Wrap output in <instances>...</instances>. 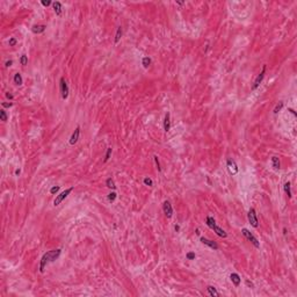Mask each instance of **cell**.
<instances>
[{"label":"cell","mask_w":297,"mask_h":297,"mask_svg":"<svg viewBox=\"0 0 297 297\" xmlns=\"http://www.w3.org/2000/svg\"><path fill=\"white\" fill-rule=\"evenodd\" d=\"M61 253H62L61 250H52V251L47 252V253H44L40 261V272L41 273L44 272V268L47 267L48 263L54 262L56 259H58V257L61 255Z\"/></svg>","instance_id":"cell-1"},{"label":"cell","mask_w":297,"mask_h":297,"mask_svg":"<svg viewBox=\"0 0 297 297\" xmlns=\"http://www.w3.org/2000/svg\"><path fill=\"white\" fill-rule=\"evenodd\" d=\"M72 190H73V187H71V188H68V189H65L64 192H62L61 194H59V195H57V197H56V199H55V201H54V204H55V206H59V204H61V203L63 202V201H64V200L66 199V197H68L69 194H70V193H71Z\"/></svg>","instance_id":"cell-2"},{"label":"cell","mask_w":297,"mask_h":297,"mask_svg":"<svg viewBox=\"0 0 297 297\" xmlns=\"http://www.w3.org/2000/svg\"><path fill=\"white\" fill-rule=\"evenodd\" d=\"M241 232H243V234H244V236H245V237H246L247 239L250 240L251 243L253 244L254 246L257 247V248H259V247H260V243H259V241H258V239H257V238H255V237H254V236H253V234H252V233L250 232V231H248V230H247V229H245V227H244V229L241 230Z\"/></svg>","instance_id":"cell-3"},{"label":"cell","mask_w":297,"mask_h":297,"mask_svg":"<svg viewBox=\"0 0 297 297\" xmlns=\"http://www.w3.org/2000/svg\"><path fill=\"white\" fill-rule=\"evenodd\" d=\"M247 217H248V222H250V224L253 227H258V225H259V223H258V217H257V213H255V210L253 209V208H251L250 211H248V215H247Z\"/></svg>","instance_id":"cell-4"},{"label":"cell","mask_w":297,"mask_h":297,"mask_svg":"<svg viewBox=\"0 0 297 297\" xmlns=\"http://www.w3.org/2000/svg\"><path fill=\"white\" fill-rule=\"evenodd\" d=\"M59 88H61V94H62V98L64 99H68L69 96V86L66 84L64 78H61V84H59Z\"/></svg>","instance_id":"cell-5"},{"label":"cell","mask_w":297,"mask_h":297,"mask_svg":"<svg viewBox=\"0 0 297 297\" xmlns=\"http://www.w3.org/2000/svg\"><path fill=\"white\" fill-rule=\"evenodd\" d=\"M226 166H227L229 173L231 174V175H236L237 173H238V166H237V164H236L234 160H232V159H227Z\"/></svg>","instance_id":"cell-6"},{"label":"cell","mask_w":297,"mask_h":297,"mask_svg":"<svg viewBox=\"0 0 297 297\" xmlns=\"http://www.w3.org/2000/svg\"><path fill=\"white\" fill-rule=\"evenodd\" d=\"M265 72H266V65H263V66H262V71L260 72V74L258 75L257 78H255V80H254L253 85H252V89H255V88H257L258 86L261 84V81H262L263 77H265Z\"/></svg>","instance_id":"cell-7"},{"label":"cell","mask_w":297,"mask_h":297,"mask_svg":"<svg viewBox=\"0 0 297 297\" xmlns=\"http://www.w3.org/2000/svg\"><path fill=\"white\" fill-rule=\"evenodd\" d=\"M162 209H164V214L166 215L167 218H171V217H172L173 208H172V206H171V203H169L168 201H165V202H164V204H162Z\"/></svg>","instance_id":"cell-8"},{"label":"cell","mask_w":297,"mask_h":297,"mask_svg":"<svg viewBox=\"0 0 297 297\" xmlns=\"http://www.w3.org/2000/svg\"><path fill=\"white\" fill-rule=\"evenodd\" d=\"M79 136H80V127H77V128L74 129V131H73V134H72L71 138H70V144H71V145H74V144L78 142Z\"/></svg>","instance_id":"cell-9"},{"label":"cell","mask_w":297,"mask_h":297,"mask_svg":"<svg viewBox=\"0 0 297 297\" xmlns=\"http://www.w3.org/2000/svg\"><path fill=\"white\" fill-rule=\"evenodd\" d=\"M201 243L207 245V246H209L210 248H213V250H218V245H217L215 241H213V240H210V239H207L204 237L201 238Z\"/></svg>","instance_id":"cell-10"},{"label":"cell","mask_w":297,"mask_h":297,"mask_svg":"<svg viewBox=\"0 0 297 297\" xmlns=\"http://www.w3.org/2000/svg\"><path fill=\"white\" fill-rule=\"evenodd\" d=\"M169 129H171V115H169V113H167L165 115V120H164V130L167 132L169 131Z\"/></svg>","instance_id":"cell-11"},{"label":"cell","mask_w":297,"mask_h":297,"mask_svg":"<svg viewBox=\"0 0 297 297\" xmlns=\"http://www.w3.org/2000/svg\"><path fill=\"white\" fill-rule=\"evenodd\" d=\"M45 28H47V26H44V24H35L31 28V31L34 34H41V33H43L45 30Z\"/></svg>","instance_id":"cell-12"},{"label":"cell","mask_w":297,"mask_h":297,"mask_svg":"<svg viewBox=\"0 0 297 297\" xmlns=\"http://www.w3.org/2000/svg\"><path fill=\"white\" fill-rule=\"evenodd\" d=\"M211 230H214V231L216 232V234H217V236L222 237V238H226V236H227V233H226L225 231H224V230L222 229V227H220V226H218V225H215V226H214V227H213V229H211Z\"/></svg>","instance_id":"cell-13"},{"label":"cell","mask_w":297,"mask_h":297,"mask_svg":"<svg viewBox=\"0 0 297 297\" xmlns=\"http://www.w3.org/2000/svg\"><path fill=\"white\" fill-rule=\"evenodd\" d=\"M230 279H231L232 283L234 284L236 287H238V286L240 284V282H241V279H240V276L237 273H232V274H231V275H230Z\"/></svg>","instance_id":"cell-14"},{"label":"cell","mask_w":297,"mask_h":297,"mask_svg":"<svg viewBox=\"0 0 297 297\" xmlns=\"http://www.w3.org/2000/svg\"><path fill=\"white\" fill-rule=\"evenodd\" d=\"M52 5H54L55 13L57 14L58 16H61V15H62V3L59 2V1H55Z\"/></svg>","instance_id":"cell-15"},{"label":"cell","mask_w":297,"mask_h":297,"mask_svg":"<svg viewBox=\"0 0 297 297\" xmlns=\"http://www.w3.org/2000/svg\"><path fill=\"white\" fill-rule=\"evenodd\" d=\"M207 290H208V293H209L210 296H213V297L214 296H215V297L220 296V293H218V291H217L214 287H211V286H208V287H207Z\"/></svg>","instance_id":"cell-16"},{"label":"cell","mask_w":297,"mask_h":297,"mask_svg":"<svg viewBox=\"0 0 297 297\" xmlns=\"http://www.w3.org/2000/svg\"><path fill=\"white\" fill-rule=\"evenodd\" d=\"M206 224H207V225H208V226H209L210 229H213L214 226L216 225V221L214 220L213 217L208 216V217H207V220H206Z\"/></svg>","instance_id":"cell-17"},{"label":"cell","mask_w":297,"mask_h":297,"mask_svg":"<svg viewBox=\"0 0 297 297\" xmlns=\"http://www.w3.org/2000/svg\"><path fill=\"white\" fill-rule=\"evenodd\" d=\"M272 165H273V167L275 169H280L281 164H280V160H279L277 157H273V158H272Z\"/></svg>","instance_id":"cell-18"},{"label":"cell","mask_w":297,"mask_h":297,"mask_svg":"<svg viewBox=\"0 0 297 297\" xmlns=\"http://www.w3.org/2000/svg\"><path fill=\"white\" fill-rule=\"evenodd\" d=\"M283 188H284V192H286V194L288 195V197L290 199L291 197V190H290V182H286L284 183V186H283Z\"/></svg>","instance_id":"cell-19"},{"label":"cell","mask_w":297,"mask_h":297,"mask_svg":"<svg viewBox=\"0 0 297 297\" xmlns=\"http://www.w3.org/2000/svg\"><path fill=\"white\" fill-rule=\"evenodd\" d=\"M14 84L16 85H22V77H21L20 73H15V75H14Z\"/></svg>","instance_id":"cell-20"},{"label":"cell","mask_w":297,"mask_h":297,"mask_svg":"<svg viewBox=\"0 0 297 297\" xmlns=\"http://www.w3.org/2000/svg\"><path fill=\"white\" fill-rule=\"evenodd\" d=\"M121 37H122V28L118 27L117 31H116V35H115V43H117L118 41L121 40Z\"/></svg>","instance_id":"cell-21"},{"label":"cell","mask_w":297,"mask_h":297,"mask_svg":"<svg viewBox=\"0 0 297 297\" xmlns=\"http://www.w3.org/2000/svg\"><path fill=\"white\" fill-rule=\"evenodd\" d=\"M283 105H284L283 101H280V102H279V103H277V105L275 106V108H274V110H273V111H274V114H277V113H279V111H280L281 109H282Z\"/></svg>","instance_id":"cell-22"},{"label":"cell","mask_w":297,"mask_h":297,"mask_svg":"<svg viewBox=\"0 0 297 297\" xmlns=\"http://www.w3.org/2000/svg\"><path fill=\"white\" fill-rule=\"evenodd\" d=\"M142 64H143L144 68H148L150 64H151V59H150L148 57H144L143 58V61H142Z\"/></svg>","instance_id":"cell-23"},{"label":"cell","mask_w":297,"mask_h":297,"mask_svg":"<svg viewBox=\"0 0 297 297\" xmlns=\"http://www.w3.org/2000/svg\"><path fill=\"white\" fill-rule=\"evenodd\" d=\"M0 120H1V121H3V122L7 121V114H6V111L3 110V109H1V110H0Z\"/></svg>","instance_id":"cell-24"},{"label":"cell","mask_w":297,"mask_h":297,"mask_svg":"<svg viewBox=\"0 0 297 297\" xmlns=\"http://www.w3.org/2000/svg\"><path fill=\"white\" fill-rule=\"evenodd\" d=\"M106 183H107V187H108V188H111V189H115V188H116V186H115L114 181H113L111 179H108L107 181H106Z\"/></svg>","instance_id":"cell-25"},{"label":"cell","mask_w":297,"mask_h":297,"mask_svg":"<svg viewBox=\"0 0 297 297\" xmlns=\"http://www.w3.org/2000/svg\"><path fill=\"white\" fill-rule=\"evenodd\" d=\"M20 63H21V65H27V63H28V57L26 56V55H22V56H21V58H20Z\"/></svg>","instance_id":"cell-26"},{"label":"cell","mask_w":297,"mask_h":297,"mask_svg":"<svg viewBox=\"0 0 297 297\" xmlns=\"http://www.w3.org/2000/svg\"><path fill=\"white\" fill-rule=\"evenodd\" d=\"M143 182H144V185H146V186H153V181H152L150 178H144Z\"/></svg>","instance_id":"cell-27"},{"label":"cell","mask_w":297,"mask_h":297,"mask_svg":"<svg viewBox=\"0 0 297 297\" xmlns=\"http://www.w3.org/2000/svg\"><path fill=\"white\" fill-rule=\"evenodd\" d=\"M116 196H117V195H116V193L113 192V193H110V194L108 195V200L110 201V202H114L115 200H116Z\"/></svg>","instance_id":"cell-28"},{"label":"cell","mask_w":297,"mask_h":297,"mask_svg":"<svg viewBox=\"0 0 297 297\" xmlns=\"http://www.w3.org/2000/svg\"><path fill=\"white\" fill-rule=\"evenodd\" d=\"M110 154H111V148H109L108 150H107V153H106V157H105V162L108 161L109 158H110Z\"/></svg>","instance_id":"cell-29"},{"label":"cell","mask_w":297,"mask_h":297,"mask_svg":"<svg viewBox=\"0 0 297 297\" xmlns=\"http://www.w3.org/2000/svg\"><path fill=\"white\" fill-rule=\"evenodd\" d=\"M186 257H187V259H188V260H194V259H195V253H193V252H188Z\"/></svg>","instance_id":"cell-30"},{"label":"cell","mask_w":297,"mask_h":297,"mask_svg":"<svg viewBox=\"0 0 297 297\" xmlns=\"http://www.w3.org/2000/svg\"><path fill=\"white\" fill-rule=\"evenodd\" d=\"M154 161H155V165H157V168H158V171L160 172V171H161V167H160V164H159V160H158V157H157V155H154Z\"/></svg>","instance_id":"cell-31"},{"label":"cell","mask_w":297,"mask_h":297,"mask_svg":"<svg viewBox=\"0 0 297 297\" xmlns=\"http://www.w3.org/2000/svg\"><path fill=\"white\" fill-rule=\"evenodd\" d=\"M58 190H59V186H55V187H52V188L50 189V193L51 194H56Z\"/></svg>","instance_id":"cell-32"},{"label":"cell","mask_w":297,"mask_h":297,"mask_svg":"<svg viewBox=\"0 0 297 297\" xmlns=\"http://www.w3.org/2000/svg\"><path fill=\"white\" fill-rule=\"evenodd\" d=\"M41 2H42V5H43V6H45V7H48V6H50V5H51L50 0H42Z\"/></svg>","instance_id":"cell-33"},{"label":"cell","mask_w":297,"mask_h":297,"mask_svg":"<svg viewBox=\"0 0 297 297\" xmlns=\"http://www.w3.org/2000/svg\"><path fill=\"white\" fill-rule=\"evenodd\" d=\"M16 44V40L15 38H10L9 40V47H14Z\"/></svg>","instance_id":"cell-34"},{"label":"cell","mask_w":297,"mask_h":297,"mask_svg":"<svg viewBox=\"0 0 297 297\" xmlns=\"http://www.w3.org/2000/svg\"><path fill=\"white\" fill-rule=\"evenodd\" d=\"M13 103L12 102H2V107H12Z\"/></svg>","instance_id":"cell-35"},{"label":"cell","mask_w":297,"mask_h":297,"mask_svg":"<svg viewBox=\"0 0 297 297\" xmlns=\"http://www.w3.org/2000/svg\"><path fill=\"white\" fill-rule=\"evenodd\" d=\"M12 64H13V62H12V61H7V62H6V64H5V65H6L7 68H8V66H10Z\"/></svg>","instance_id":"cell-36"},{"label":"cell","mask_w":297,"mask_h":297,"mask_svg":"<svg viewBox=\"0 0 297 297\" xmlns=\"http://www.w3.org/2000/svg\"><path fill=\"white\" fill-rule=\"evenodd\" d=\"M246 284H247V286H248V287L253 288V283H252V282H250V281H246Z\"/></svg>","instance_id":"cell-37"},{"label":"cell","mask_w":297,"mask_h":297,"mask_svg":"<svg viewBox=\"0 0 297 297\" xmlns=\"http://www.w3.org/2000/svg\"><path fill=\"white\" fill-rule=\"evenodd\" d=\"M6 98H7V99H10V100H12V99H13V95L9 94V93H7V94H6Z\"/></svg>","instance_id":"cell-38"},{"label":"cell","mask_w":297,"mask_h":297,"mask_svg":"<svg viewBox=\"0 0 297 297\" xmlns=\"http://www.w3.org/2000/svg\"><path fill=\"white\" fill-rule=\"evenodd\" d=\"M174 229H175V231L178 232V231L180 230V226H179V225H175V226H174Z\"/></svg>","instance_id":"cell-39"},{"label":"cell","mask_w":297,"mask_h":297,"mask_svg":"<svg viewBox=\"0 0 297 297\" xmlns=\"http://www.w3.org/2000/svg\"><path fill=\"white\" fill-rule=\"evenodd\" d=\"M20 172H21L20 169H16V171H15V175H19V174H20Z\"/></svg>","instance_id":"cell-40"},{"label":"cell","mask_w":297,"mask_h":297,"mask_svg":"<svg viewBox=\"0 0 297 297\" xmlns=\"http://www.w3.org/2000/svg\"><path fill=\"white\" fill-rule=\"evenodd\" d=\"M288 110H289V111H291V113H293V114H294V115H295V116H296V113H295V111H294V110H293V109H288Z\"/></svg>","instance_id":"cell-41"},{"label":"cell","mask_w":297,"mask_h":297,"mask_svg":"<svg viewBox=\"0 0 297 297\" xmlns=\"http://www.w3.org/2000/svg\"><path fill=\"white\" fill-rule=\"evenodd\" d=\"M283 233H284V234H287V229H286V227L283 229Z\"/></svg>","instance_id":"cell-42"},{"label":"cell","mask_w":297,"mask_h":297,"mask_svg":"<svg viewBox=\"0 0 297 297\" xmlns=\"http://www.w3.org/2000/svg\"><path fill=\"white\" fill-rule=\"evenodd\" d=\"M200 233H201V232H200V230L196 229V234H200Z\"/></svg>","instance_id":"cell-43"}]
</instances>
